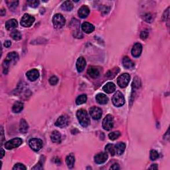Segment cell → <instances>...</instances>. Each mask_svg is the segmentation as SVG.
Instances as JSON below:
<instances>
[{"mask_svg": "<svg viewBox=\"0 0 170 170\" xmlns=\"http://www.w3.org/2000/svg\"><path fill=\"white\" fill-rule=\"evenodd\" d=\"M77 119L81 124V125L85 127H87L90 124V118L88 112L84 109H80L76 112Z\"/></svg>", "mask_w": 170, "mask_h": 170, "instance_id": "6da1fadb", "label": "cell"}, {"mask_svg": "<svg viewBox=\"0 0 170 170\" xmlns=\"http://www.w3.org/2000/svg\"><path fill=\"white\" fill-rule=\"evenodd\" d=\"M19 59V55L16 52H11L7 56L6 60L3 63V72L6 74L8 72V69L10 67V65L11 63H15Z\"/></svg>", "mask_w": 170, "mask_h": 170, "instance_id": "7a4b0ae2", "label": "cell"}, {"mask_svg": "<svg viewBox=\"0 0 170 170\" xmlns=\"http://www.w3.org/2000/svg\"><path fill=\"white\" fill-rule=\"evenodd\" d=\"M112 101L113 104L116 107H120L122 106L125 103V98H124V95L122 92L118 91L114 94L112 96Z\"/></svg>", "mask_w": 170, "mask_h": 170, "instance_id": "3957f363", "label": "cell"}, {"mask_svg": "<svg viewBox=\"0 0 170 170\" xmlns=\"http://www.w3.org/2000/svg\"><path fill=\"white\" fill-rule=\"evenodd\" d=\"M53 24L55 29H61L65 25V19L60 13H56L53 17Z\"/></svg>", "mask_w": 170, "mask_h": 170, "instance_id": "277c9868", "label": "cell"}, {"mask_svg": "<svg viewBox=\"0 0 170 170\" xmlns=\"http://www.w3.org/2000/svg\"><path fill=\"white\" fill-rule=\"evenodd\" d=\"M29 145L30 148L33 149V151H38L43 148V142L39 138H34L29 140Z\"/></svg>", "mask_w": 170, "mask_h": 170, "instance_id": "5b68a950", "label": "cell"}, {"mask_svg": "<svg viewBox=\"0 0 170 170\" xmlns=\"http://www.w3.org/2000/svg\"><path fill=\"white\" fill-rule=\"evenodd\" d=\"M130 80V76L128 73H124L120 75L117 78L118 85L120 88H125L128 86Z\"/></svg>", "mask_w": 170, "mask_h": 170, "instance_id": "8992f818", "label": "cell"}, {"mask_svg": "<svg viewBox=\"0 0 170 170\" xmlns=\"http://www.w3.org/2000/svg\"><path fill=\"white\" fill-rule=\"evenodd\" d=\"M23 143V140L19 138H15L7 142L5 144V147L7 149H12L16 148L21 146Z\"/></svg>", "mask_w": 170, "mask_h": 170, "instance_id": "52a82bcc", "label": "cell"}, {"mask_svg": "<svg viewBox=\"0 0 170 170\" xmlns=\"http://www.w3.org/2000/svg\"><path fill=\"white\" fill-rule=\"evenodd\" d=\"M114 126V119L111 114L106 116L103 121V127L105 130H110Z\"/></svg>", "mask_w": 170, "mask_h": 170, "instance_id": "ba28073f", "label": "cell"}, {"mask_svg": "<svg viewBox=\"0 0 170 170\" xmlns=\"http://www.w3.org/2000/svg\"><path fill=\"white\" fill-rule=\"evenodd\" d=\"M34 21H35V18L31 16V15L25 13L21 18V25L25 28H29L32 25Z\"/></svg>", "mask_w": 170, "mask_h": 170, "instance_id": "9c48e42d", "label": "cell"}, {"mask_svg": "<svg viewBox=\"0 0 170 170\" xmlns=\"http://www.w3.org/2000/svg\"><path fill=\"white\" fill-rule=\"evenodd\" d=\"M90 115L92 118L96 120L100 119L103 115V112H102V110L98 107H96V106H93L90 109L89 111Z\"/></svg>", "mask_w": 170, "mask_h": 170, "instance_id": "30bf717a", "label": "cell"}, {"mask_svg": "<svg viewBox=\"0 0 170 170\" xmlns=\"http://www.w3.org/2000/svg\"><path fill=\"white\" fill-rule=\"evenodd\" d=\"M69 120L67 116L63 115L61 116L56 120V121L55 122V125L56 126L59 127V128H65V127L69 125Z\"/></svg>", "mask_w": 170, "mask_h": 170, "instance_id": "8fae6325", "label": "cell"}, {"mask_svg": "<svg viewBox=\"0 0 170 170\" xmlns=\"http://www.w3.org/2000/svg\"><path fill=\"white\" fill-rule=\"evenodd\" d=\"M108 159V154L107 153L101 152L96 154L94 156V162L98 164H104V162H106Z\"/></svg>", "mask_w": 170, "mask_h": 170, "instance_id": "7c38bea8", "label": "cell"}, {"mask_svg": "<svg viewBox=\"0 0 170 170\" xmlns=\"http://www.w3.org/2000/svg\"><path fill=\"white\" fill-rule=\"evenodd\" d=\"M142 51V45L139 43H136L134 45L132 49V55L134 57L137 58L140 56L141 55Z\"/></svg>", "mask_w": 170, "mask_h": 170, "instance_id": "4fadbf2b", "label": "cell"}, {"mask_svg": "<svg viewBox=\"0 0 170 170\" xmlns=\"http://www.w3.org/2000/svg\"><path fill=\"white\" fill-rule=\"evenodd\" d=\"M27 77L31 81H35L39 76V72L37 69H32L27 72Z\"/></svg>", "mask_w": 170, "mask_h": 170, "instance_id": "5bb4252c", "label": "cell"}, {"mask_svg": "<svg viewBox=\"0 0 170 170\" xmlns=\"http://www.w3.org/2000/svg\"><path fill=\"white\" fill-rule=\"evenodd\" d=\"M86 61L83 56H80L76 61V69L79 72H81L84 71L86 67Z\"/></svg>", "mask_w": 170, "mask_h": 170, "instance_id": "9a60e30c", "label": "cell"}, {"mask_svg": "<svg viewBox=\"0 0 170 170\" xmlns=\"http://www.w3.org/2000/svg\"><path fill=\"white\" fill-rule=\"evenodd\" d=\"M87 73L92 78H97L100 76L99 70L94 67H90L88 68Z\"/></svg>", "mask_w": 170, "mask_h": 170, "instance_id": "2e32d148", "label": "cell"}, {"mask_svg": "<svg viewBox=\"0 0 170 170\" xmlns=\"http://www.w3.org/2000/svg\"><path fill=\"white\" fill-rule=\"evenodd\" d=\"M89 13L90 10L87 6H82L80 9H79V10L78 11V16L81 18H83V19L87 17L88 15H89Z\"/></svg>", "mask_w": 170, "mask_h": 170, "instance_id": "e0dca14e", "label": "cell"}, {"mask_svg": "<svg viewBox=\"0 0 170 170\" xmlns=\"http://www.w3.org/2000/svg\"><path fill=\"white\" fill-rule=\"evenodd\" d=\"M81 28H82V30L86 33H91L94 30V27L93 25L88 22L83 23Z\"/></svg>", "mask_w": 170, "mask_h": 170, "instance_id": "ac0fdd59", "label": "cell"}, {"mask_svg": "<svg viewBox=\"0 0 170 170\" xmlns=\"http://www.w3.org/2000/svg\"><path fill=\"white\" fill-rule=\"evenodd\" d=\"M103 89L106 93L110 94L112 93L113 92L115 91L116 90V85L113 83H107L104 86Z\"/></svg>", "mask_w": 170, "mask_h": 170, "instance_id": "d6986e66", "label": "cell"}, {"mask_svg": "<svg viewBox=\"0 0 170 170\" xmlns=\"http://www.w3.org/2000/svg\"><path fill=\"white\" fill-rule=\"evenodd\" d=\"M51 141L56 144H59L61 142V134L59 132L55 130L51 134Z\"/></svg>", "mask_w": 170, "mask_h": 170, "instance_id": "ffe728a7", "label": "cell"}, {"mask_svg": "<svg viewBox=\"0 0 170 170\" xmlns=\"http://www.w3.org/2000/svg\"><path fill=\"white\" fill-rule=\"evenodd\" d=\"M17 25L18 24H17V20L15 19H12L8 20V21L6 22V28L8 29V30L11 31V30H13V29H14L15 28H16Z\"/></svg>", "mask_w": 170, "mask_h": 170, "instance_id": "44dd1931", "label": "cell"}, {"mask_svg": "<svg viewBox=\"0 0 170 170\" xmlns=\"http://www.w3.org/2000/svg\"><path fill=\"white\" fill-rule=\"evenodd\" d=\"M115 149H116V153L118 155H121L124 153V150L126 149V144L124 142H119L115 145Z\"/></svg>", "mask_w": 170, "mask_h": 170, "instance_id": "7402d4cb", "label": "cell"}, {"mask_svg": "<svg viewBox=\"0 0 170 170\" xmlns=\"http://www.w3.org/2000/svg\"><path fill=\"white\" fill-rule=\"evenodd\" d=\"M96 100L100 104H106L108 103V98L105 94L100 93L96 96Z\"/></svg>", "mask_w": 170, "mask_h": 170, "instance_id": "603a6c76", "label": "cell"}, {"mask_svg": "<svg viewBox=\"0 0 170 170\" xmlns=\"http://www.w3.org/2000/svg\"><path fill=\"white\" fill-rule=\"evenodd\" d=\"M122 64H123V66L126 68V69H132L133 68L134 65V63L132 62L131 59L128 56H124L122 59Z\"/></svg>", "mask_w": 170, "mask_h": 170, "instance_id": "cb8c5ba5", "label": "cell"}, {"mask_svg": "<svg viewBox=\"0 0 170 170\" xmlns=\"http://www.w3.org/2000/svg\"><path fill=\"white\" fill-rule=\"evenodd\" d=\"M29 129V126L28 124L27 123V122L24 119L21 120L20 121V124H19V131L20 132L23 134H25L28 132Z\"/></svg>", "mask_w": 170, "mask_h": 170, "instance_id": "d4e9b609", "label": "cell"}, {"mask_svg": "<svg viewBox=\"0 0 170 170\" xmlns=\"http://www.w3.org/2000/svg\"><path fill=\"white\" fill-rule=\"evenodd\" d=\"M23 104L21 102L17 101L15 102L14 104L13 105L12 110L15 113H19L23 110Z\"/></svg>", "mask_w": 170, "mask_h": 170, "instance_id": "484cf974", "label": "cell"}, {"mask_svg": "<svg viewBox=\"0 0 170 170\" xmlns=\"http://www.w3.org/2000/svg\"><path fill=\"white\" fill-rule=\"evenodd\" d=\"M61 9L66 11H70L73 9V4L71 1H65L61 5Z\"/></svg>", "mask_w": 170, "mask_h": 170, "instance_id": "4316f807", "label": "cell"}, {"mask_svg": "<svg viewBox=\"0 0 170 170\" xmlns=\"http://www.w3.org/2000/svg\"><path fill=\"white\" fill-rule=\"evenodd\" d=\"M74 162H75V160H74V156H73V154H69V156H67L66 163L69 168H72L73 167Z\"/></svg>", "mask_w": 170, "mask_h": 170, "instance_id": "83f0119b", "label": "cell"}, {"mask_svg": "<svg viewBox=\"0 0 170 170\" xmlns=\"http://www.w3.org/2000/svg\"><path fill=\"white\" fill-rule=\"evenodd\" d=\"M132 85V88H134V89H138V88H140V87H141L142 85V83H141V80H140L139 77L138 76L134 77Z\"/></svg>", "mask_w": 170, "mask_h": 170, "instance_id": "f1b7e54d", "label": "cell"}, {"mask_svg": "<svg viewBox=\"0 0 170 170\" xmlns=\"http://www.w3.org/2000/svg\"><path fill=\"white\" fill-rule=\"evenodd\" d=\"M106 152L109 153L111 156H114L116 154V149L115 146L112 144H108L105 148Z\"/></svg>", "mask_w": 170, "mask_h": 170, "instance_id": "f546056e", "label": "cell"}, {"mask_svg": "<svg viewBox=\"0 0 170 170\" xmlns=\"http://www.w3.org/2000/svg\"><path fill=\"white\" fill-rule=\"evenodd\" d=\"M11 37H12L13 40L15 41H19L21 39L22 35L21 33L17 30H14L11 33Z\"/></svg>", "mask_w": 170, "mask_h": 170, "instance_id": "4dcf8cb0", "label": "cell"}, {"mask_svg": "<svg viewBox=\"0 0 170 170\" xmlns=\"http://www.w3.org/2000/svg\"><path fill=\"white\" fill-rule=\"evenodd\" d=\"M87 95L82 94L81 95V96L77 97V98L76 100V104H78V105H81V104L85 103L86 102H87Z\"/></svg>", "mask_w": 170, "mask_h": 170, "instance_id": "1f68e13d", "label": "cell"}, {"mask_svg": "<svg viewBox=\"0 0 170 170\" xmlns=\"http://www.w3.org/2000/svg\"><path fill=\"white\" fill-rule=\"evenodd\" d=\"M7 4H8V8L10 9L11 10H15L16 9L17 6L19 3V1H6Z\"/></svg>", "mask_w": 170, "mask_h": 170, "instance_id": "d6a6232c", "label": "cell"}, {"mask_svg": "<svg viewBox=\"0 0 170 170\" xmlns=\"http://www.w3.org/2000/svg\"><path fill=\"white\" fill-rule=\"evenodd\" d=\"M120 136V132L119 131H115V132H111L108 135V137H109L111 140H115L118 138Z\"/></svg>", "mask_w": 170, "mask_h": 170, "instance_id": "836d02e7", "label": "cell"}, {"mask_svg": "<svg viewBox=\"0 0 170 170\" xmlns=\"http://www.w3.org/2000/svg\"><path fill=\"white\" fill-rule=\"evenodd\" d=\"M159 158V153L156 150H151L150 151V159L154 161V160H156L158 159V158Z\"/></svg>", "mask_w": 170, "mask_h": 170, "instance_id": "e575fe53", "label": "cell"}, {"mask_svg": "<svg viewBox=\"0 0 170 170\" xmlns=\"http://www.w3.org/2000/svg\"><path fill=\"white\" fill-rule=\"evenodd\" d=\"M28 5L31 7V8H37L39 4V1L37 0H31V1H28Z\"/></svg>", "mask_w": 170, "mask_h": 170, "instance_id": "d590c367", "label": "cell"}, {"mask_svg": "<svg viewBox=\"0 0 170 170\" xmlns=\"http://www.w3.org/2000/svg\"><path fill=\"white\" fill-rule=\"evenodd\" d=\"M59 82V79L56 76H52L51 78H49V83L51 84V85H56V84Z\"/></svg>", "mask_w": 170, "mask_h": 170, "instance_id": "8d00e7d4", "label": "cell"}, {"mask_svg": "<svg viewBox=\"0 0 170 170\" xmlns=\"http://www.w3.org/2000/svg\"><path fill=\"white\" fill-rule=\"evenodd\" d=\"M148 35H149L148 31L146 29V30L142 31L141 33H140V38H141L142 39H143V40L146 39L148 37Z\"/></svg>", "mask_w": 170, "mask_h": 170, "instance_id": "74e56055", "label": "cell"}, {"mask_svg": "<svg viewBox=\"0 0 170 170\" xmlns=\"http://www.w3.org/2000/svg\"><path fill=\"white\" fill-rule=\"evenodd\" d=\"M27 169V167L25 166L23 164H17L15 165V166L13 167V169H18V170H21V169H24L25 170Z\"/></svg>", "mask_w": 170, "mask_h": 170, "instance_id": "f35d334b", "label": "cell"}, {"mask_svg": "<svg viewBox=\"0 0 170 170\" xmlns=\"http://www.w3.org/2000/svg\"><path fill=\"white\" fill-rule=\"evenodd\" d=\"M169 8H167L164 13V15H163V20L164 21H165V20L169 18Z\"/></svg>", "mask_w": 170, "mask_h": 170, "instance_id": "ab89813d", "label": "cell"}, {"mask_svg": "<svg viewBox=\"0 0 170 170\" xmlns=\"http://www.w3.org/2000/svg\"><path fill=\"white\" fill-rule=\"evenodd\" d=\"M151 15L150 13H148L144 16V19L145 21H146V22H151Z\"/></svg>", "mask_w": 170, "mask_h": 170, "instance_id": "60d3db41", "label": "cell"}, {"mask_svg": "<svg viewBox=\"0 0 170 170\" xmlns=\"http://www.w3.org/2000/svg\"><path fill=\"white\" fill-rule=\"evenodd\" d=\"M1 145H3V142L4 141V132H3V127H1Z\"/></svg>", "mask_w": 170, "mask_h": 170, "instance_id": "b9f144b4", "label": "cell"}, {"mask_svg": "<svg viewBox=\"0 0 170 170\" xmlns=\"http://www.w3.org/2000/svg\"><path fill=\"white\" fill-rule=\"evenodd\" d=\"M11 42L9 40L6 41L4 43V46L7 47V48H9V47H11Z\"/></svg>", "mask_w": 170, "mask_h": 170, "instance_id": "7bdbcfd3", "label": "cell"}, {"mask_svg": "<svg viewBox=\"0 0 170 170\" xmlns=\"http://www.w3.org/2000/svg\"><path fill=\"white\" fill-rule=\"evenodd\" d=\"M110 169H120V166L118 164H114L110 167Z\"/></svg>", "mask_w": 170, "mask_h": 170, "instance_id": "ee69618b", "label": "cell"}, {"mask_svg": "<svg viewBox=\"0 0 170 170\" xmlns=\"http://www.w3.org/2000/svg\"><path fill=\"white\" fill-rule=\"evenodd\" d=\"M149 169H158V165L157 164H152L150 167H149Z\"/></svg>", "mask_w": 170, "mask_h": 170, "instance_id": "f6af8a7d", "label": "cell"}, {"mask_svg": "<svg viewBox=\"0 0 170 170\" xmlns=\"http://www.w3.org/2000/svg\"><path fill=\"white\" fill-rule=\"evenodd\" d=\"M0 14H1V16H4L6 15V11L4 10V9H2V10L0 11Z\"/></svg>", "mask_w": 170, "mask_h": 170, "instance_id": "bcb514c9", "label": "cell"}, {"mask_svg": "<svg viewBox=\"0 0 170 170\" xmlns=\"http://www.w3.org/2000/svg\"><path fill=\"white\" fill-rule=\"evenodd\" d=\"M4 155H5V151H4V149L3 148H1V159L3 158Z\"/></svg>", "mask_w": 170, "mask_h": 170, "instance_id": "7dc6e473", "label": "cell"}]
</instances>
